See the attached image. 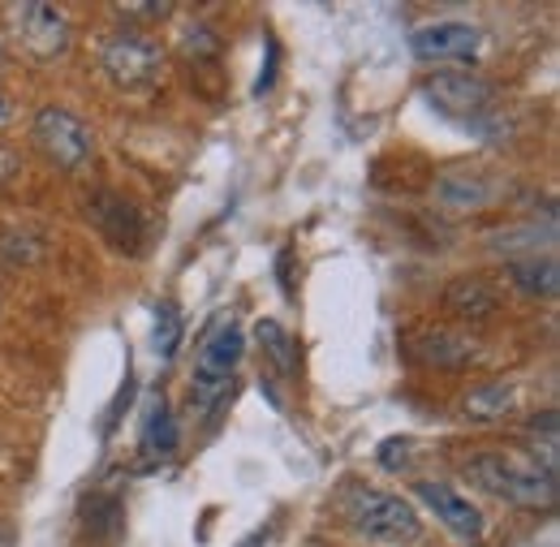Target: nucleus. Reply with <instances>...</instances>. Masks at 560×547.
Here are the masks:
<instances>
[{"mask_svg":"<svg viewBox=\"0 0 560 547\" xmlns=\"http://www.w3.org/2000/svg\"><path fill=\"white\" fill-rule=\"evenodd\" d=\"M466 475L479 491H488L517 509H552L557 504V475H548L539 462H522L513 453H475L466 462Z\"/></svg>","mask_w":560,"mask_h":547,"instance_id":"1","label":"nucleus"},{"mask_svg":"<svg viewBox=\"0 0 560 547\" xmlns=\"http://www.w3.org/2000/svg\"><path fill=\"white\" fill-rule=\"evenodd\" d=\"M4 48L9 57H26L31 66H57L61 57H70L73 26L66 9L57 4H39V0H22V4H4Z\"/></svg>","mask_w":560,"mask_h":547,"instance_id":"2","label":"nucleus"},{"mask_svg":"<svg viewBox=\"0 0 560 547\" xmlns=\"http://www.w3.org/2000/svg\"><path fill=\"white\" fill-rule=\"evenodd\" d=\"M341 509H346V522H350L362 539H371V544L406 547L422 539L419 509L406 496H397V491L358 482V487H350V496H346Z\"/></svg>","mask_w":560,"mask_h":547,"instance_id":"3","label":"nucleus"},{"mask_svg":"<svg viewBox=\"0 0 560 547\" xmlns=\"http://www.w3.org/2000/svg\"><path fill=\"white\" fill-rule=\"evenodd\" d=\"M104 78L126 95H151L164 78V48L142 31H117L100 48Z\"/></svg>","mask_w":560,"mask_h":547,"instance_id":"4","label":"nucleus"},{"mask_svg":"<svg viewBox=\"0 0 560 547\" xmlns=\"http://www.w3.org/2000/svg\"><path fill=\"white\" fill-rule=\"evenodd\" d=\"M242 353H246V337L233 324V315L215 319L208 328V337L199 341V358H195V371H190V397L199 406H220L224 401Z\"/></svg>","mask_w":560,"mask_h":547,"instance_id":"5","label":"nucleus"},{"mask_svg":"<svg viewBox=\"0 0 560 547\" xmlns=\"http://www.w3.org/2000/svg\"><path fill=\"white\" fill-rule=\"evenodd\" d=\"M31 142L61 173H82L95 160V135H91V126L78 113L57 108V104H48V108H39L31 117Z\"/></svg>","mask_w":560,"mask_h":547,"instance_id":"6","label":"nucleus"},{"mask_svg":"<svg viewBox=\"0 0 560 547\" xmlns=\"http://www.w3.org/2000/svg\"><path fill=\"white\" fill-rule=\"evenodd\" d=\"M422 95H427V104L440 117L462 121L466 130H475L483 117H491V108H495V86H491L488 78L470 73V69H435L422 82Z\"/></svg>","mask_w":560,"mask_h":547,"instance_id":"7","label":"nucleus"},{"mask_svg":"<svg viewBox=\"0 0 560 547\" xmlns=\"http://www.w3.org/2000/svg\"><path fill=\"white\" fill-rule=\"evenodd\" d=\"M483 48V31L475 22L448 18V22H427L410 35V53L422 66H470Z\"/></svg>","mask_w":560,"mask_h":547,"instance_id":"8","label":"nucleus"},{"mask_svg":"<svg viewBox=\"0 0 560 547\" xmlns=\"http://www.w3.org/2000/svg\"><path fill=\"white\" fill-rule=\"evenodd\" d=\"M82 211H86L91 229H95L113 251H121V255H139L142 246H147V220H142V211L130 203L126 195L95 190Z\"/></svg>","mask_w":560,"mask_h":547,"instance_id":"9","label":"nucleus"},{"mask_svg":"<svg viewBox=\"0 0 560 547\" xmlns=\"http://www.w3.org/2000/svg\"><path fill=\"white\" fill-rule=\"evenodd\" d=\"M440 306H444L453 319L479 328V324H491V319L504 311V298H500V289L491 284L488 276H453V280L440 289Z\"/></svg>","mask_w":560,"mask_h":547,"instance_id":"10","label":"nucleus"},{"mask_svg":"<svg viewBox=\"0 0 560 547\" xmlns=\"http://www.w3.org/2000/svg\"><path fill=\"white\" fill-rule=\"evenodd\" d=\"M419 500L462 539V544H479L483 539V513L457 491V487H448V482H431V479H422L419 487Z\"/></svg>","mask_w":560,"mask_h":547,"instance_id":"11","label":"nucleus"},{"mask_svg":"<svg viewBox=\"0 0 560 547\" xmlns=\"http://www.w3.org/2000/svg\"><path fill=\"white\" fill-rule=\"evenodd\" d=\"M406 349L419 366H431V371H466L479 353V345L462 337V333H453V328H419L406 341Z\"/></svg>","mask_w":560,"mask_h":547,"instance_id":"12","label":"nucleus"},{"mask_svg":"<svg viewBox=\"0 0 560 547\" xmlns=\"http://www.w3.org/2000/svg\"><path fill=\"white\" fill-rule=\"evenodd\" d=\"M435 203L453 207V211H479V207L495 203V186H491V177H483V173L448 168L435 182Z\"/></svg>","mask_w":560,"mask_h":547,"instance_id":"13","label":"nucleus"},{"mask_svg":"<svg viewBox=\"0 0 560 547\" xmlns=\"http://www.w3.org/2000/svg\"><path fill=\"white\" fill-rule=\"evenodd\" d=\"M509 284L522 293V298H535V302H552L560 293V268L552 255H526V259H509L504 264Z\"/></svg>","mask_w":560,"mask_h":547,"instance_id":"14","label":"nucleus"},{"mask_svg":"<svg viewBox=\"0 0 560 547\" xmlns=\"http://www.w3.org/2000/svg\"><path fill=\"white\" fill-rule=\"evenodd\" d=\"M255 345L264 349V358L272 362V371H280L284 380L298 375V341L280 328L277 319H259V324H255Z\"/></svg>","mask_w":560,"mask_h":547,"instance_id":"15","label":"nucleus"},{"mask_svg":"<svg viewBox=\"0 0 560 547\" xmlns=\"http://www.w3.org/2000/svg\"><path fill=\"white\" fill-rule=\"evenodd\" d=\"M513 401H517L513 384H504V380H491V384H479L475 393H466V401H462V414H466V418H475V422H495V418L513 414Z\"/></svg>","mask_w":560,"mask_h":547,"instance_id":"16","label":"nucleus"},{"mask_svg":"<svg viewBox=\"0 0 560 547\" xmlns=\"http://www.w3.org/2000/svg\"><path fill=\"white\" fill-rule=\"evenodd\" d=\"M177 440H182V431H177V422H173L168 401L155 397L151 410H147V422H142V449H147L151 457H168V453L177 449Z\"/></svg>","mask_w":560,"mask_h":547,"instance_id":"17","label":"nucleus"},{"mask_svg":"<svg viewBox=\"0 0 560 547\" xmlns=\"http://www.w3.org/2000/svg\"><path fill=\"white\" fill-rule=\"evenodd\" d=\"M151 345H155V353H160L164 362L177 353V345H182V315H177L173 302H160V306H155V333H151Z\"/></svg>","mask_w":560,"mask_h":547,"instance_id":"18","label":"nucleus"},{"mask_svg":"<svg viewBox=\"0 0 560 547\" xmlns=\"http://www.w3.org/2000/svg\"><path fill=\"white\" fill-rule=\"evenodd\" d=\"M0 255H4L9 264H22V268H26V264H35V259L44 255V246H39L35 233H13V229H9V233L0 237Z\"/></svg>","mask_w":560,"mask_h":547,"instance_id":"19","label":"nucleus"},{"mask_svg":"<svg viewBox=\"0 0 560 547\" xmlns=\"http://www.w3.org/2000/svg\"><path fill=\"white\" fill-rule=\"evenodd\" d=\"M121 18H147V22H164L173 18V4H117Z\"/></svg>","mask_w":560,"mask_h":547,"instance_id":"20","label":"nucleus"},{"mask_svg":"<svg viewBox=\"0 0 560 547\" xmlns=\"http://www.w3.org/2000/svg\"><path fill=\"white\" fill-rule=\"evenodd\" d=\"M406 453H410V440H401V435H397V440H384V449H380V466L393 470V466L406 462Z\"/></svg>","mask_w":560,"mask_h":547,"instance_id":"21","label":"nucleus"},{"mask_svg":"<svg viewBox=\"0 0 560 547\" xmlns=\"http://www.w3.org/2000/svg\"><path fill=\"white\" fill-rule=\"evenodd\" d=\"M18 173H22V160H18V151H9V147L0 142V186H9Z\"/></svg>","mask_w":560,"mask_h":547,"instance_id":"22","label":"nucleus"},{"mask_svg":"<svg viewBox=\"0 0 560 547\" xmlns=\"http://www.w3.org/2000/svg\"><path fill=\"white\" fill-rule=\"evenodd\" d=\"M18 113H22V108H18V100H13V95L0 86V130H9V126L18 121Z\"/></svg>","mask_w":560,"mask_h":547,"instance_id":"23","label":"nucleus"},{"mask_svg":"<svg viewBox=\"0 0 560 547\" xmlns=\"http://www.w3.org/2000/svg\"><path fill=\"white\" fill-rule=\"evenodd\" d=\"M264 539H268V531H255V535H246V539H242L237 547H259Z\"/></svg>","mask_w":560,"mask_h":547,"instance_id":"24","label":"nucleus"},{"mask_svg":"<svg viewBox=\"0 0 560 547\" xmlns=\"http://www.w3.org/2000/svg\"><path fill=\"white\" fill-rule=\"evenodd\" d=\"M9 61H13V57H9V48H4V39H0V73L9 69Z\"/></svg>","mask_w":560,"mask_h":547,"instance_id":"25","label":"nucleus"}]
</instances>
